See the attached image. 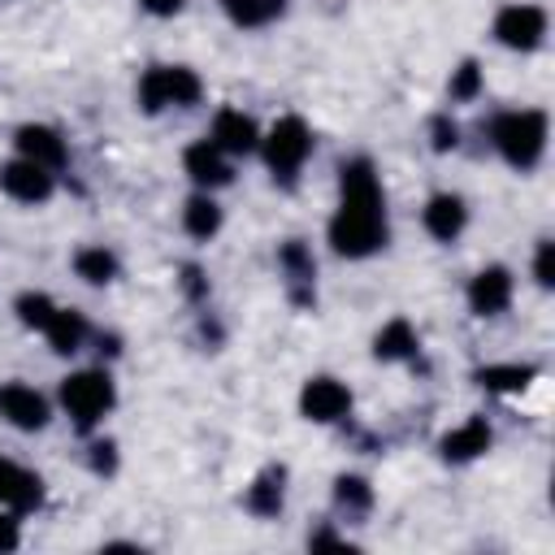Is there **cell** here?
Listing matches in <instances>:
<instances>
[{"mask_svg": "<svg viewBox=\"0 0 555 555\" xmlns=\"http://www.w3.org/2000/svg\"><path fill=\"white\" fill-rule=\"evenodd\" d=\"M52 312H56V304H52L48 295H39V291H26V295H17V317H22V325H30V330H43V325L52 321Z\"/></svg>", "mask_w": 555, "mask_h": 555, "instance_id": "24", "label": "cell"}, {"mask_svg": "<svg viewBox=\"0 0 555 555\" xmlns=\"http://www.w3.org/2000/svg\"><path fill=\"white\" fill-rule=\"evenodd\" d=\"M533 373H538L533 364H490L477 373V382L490 390H525L533 382Z\"/></svg>", "mask_w": 555, "mask_h": 555, "instance_id": "23", "label": "cell"}, {"mask_svg": "<svg viewBox=\"0 0 555 555\" xmlns=\"http://www.w3.org/2000/svg\"><path fill=\"white\" fill-rule=\"evenodd\" d=\"M282 481H286L282 468H264V473L247 486V512H256V516H278V512H282Z\"/></svg>", "mask_w": 555, "mask_h": 555, "instance_id": "20", "label": "cell"}, {"mask_svg": "<svg viewBox=\"0 0 555 555\" xmlns=\"http://www.w3.org/2000/svg\"><path fill=\"white\" fill-rule=\"evenodd\" d=\"M299 412L308 421H317V425H330V421L351 412V390L338 377H312L304 386V395H299Z\"/></svg>", "mask_w": 555, "mask_h": 555, "instance_id": "9", "label": "cell"}, {"mask_svg": "<svg viewBox=\"0 0 555 555\" xmlns=\"http://www.w3.org/2000/svg\"><path fill=\"white\" fill-rule=\"evenodd\" d=\"M490 143L499 147V156L529 173L538 169L542 152H546V113L542 108H512V113H499L490 121Z\"/></svg>", "mask_w": 555, "mask_h": 555, "instance_id": "2", "label": "cell"}, {"mask_svg": "<svg viewBox=\"0 0 555 555\" xmlns=\"http://www.w3.org/2000/svg\"><path fill=\"white\" fill-rule=\"evenodd\" d=\"M195 100H199V78L186 65H152L139 78V104H143V113L186 108Z\"/></svg>", "mask_w": 555, "mask_h": 555, "instance_id": "5", "label": "cell"}, {"mask_svg": "<svg viewBox=\"0 0 555 555\" xmlns=\"http://www.w3.org/2000/svg\"><path fill=\"white\" fill-rule=\"evenodd\" d=\"M282 264H286V273L295 282H312V273H317V264H312V256H308L304 243H286L282 247Z\"/></svg>", "mask_w": 555, "mask_h": 555, "instance_id": "26", "label": "cell"}, {"mask_svg": "<svg viewBox=\"0 0 555 555\" xmlns=\"http://www.w3.org/2000/svg\"><path fill=\"white\" fill-rule=\"evenodd\" d=\"M490 451V425L481 421V416H473V421H464L460 429H451L447 438H442V455L451 460V464H464V460H477V455H486Z\"/></svg>", "mask_w": 555, "mask_h": 555, "instance_id": "16", "label": "cell"}, {"mask_svg": "<svg viewBox=\"0 0 555 555\" xmlns=\"http://www.w3.org/2000/svg\"><path fill=\"white\" fill-rule=\"evenodd\" d=\"M217 4L243 30H260V26H269V22H278L286 13V0H217Z\"/></svg>", "mask_w": 555, "mask_h": 555, "instance_id": "18", "label": "cell"}, {"mask_svg": "<svg viewBox=\"0 0 555 555\" xmlns=\"http://www.w3.org/2000/svg\"><path fill=\"white\" fill-rule=\"evenodd\" d=\"M260 147H264V165L273 169V178L291 186V182L299 178L304 160L312 156V130H308L304 117L286 113V117H278V121L269 126V134L260 139Z\"/></svg>", "mask_w": 555, "mask_h": 555, "instance_id": "3", "label": "cell"}, {"mask_svg": "<svg viewBox=\"0 0 555 555\" xmlns=\"http://www.w3.org/2000/svg\"><path fill=\"white\" fill-rule=\"evenodd\" d=\"M338 173H343L338 178L343 199H338V212L330 217V247L347 260H364L377 247H386V234H390L386 195H382V182L364 156L347 160Z\"/></svg>", "mask_w": 555, "mask_h": 555, "instance_id": "1", "label": "cell"}, {"mask_svg": "<svg viewBox=\"0 0 555 555\" xmlns=\"http://www.w3.org/2000/svg\"><path fill=\"white\" fill-rule=\"evenodd\" d=\"M39 499H43V481L35 473H26L22 464L0 460V507L30 512V507H39Z\"/></svg>", "mask_w": 555, "mask_h": 555, "instance_id": "15", "label": "cell"}, {"mask_svg": "<svg viewBox=\"0 0 555 555\" xmlns=\"http://www.w3.org/2000/svg\"><path fill=\"white\" fill-rule=\"evenodd\" d=\"M455 134H460V130H455V121H447V117H438V121H434V147H438V152L455 147V143H460Z\"/></svg>", "mask_w": 555, "mask_h": 555, "instance_id": "28", "label": "cell"}, {"mask_svg": "<svg viewBox=\"0 0 555 555\" xmlns=\"http://www.w3.org/2000/svg\"><path fill=\"white\" fill-rule=\"evenodd\" d=\"M512 304V273L503 264H486L473 282H468V308L477 317H499Z\"/></svg>", "mask_w": 555, "mask_h": 555, "instance_id": "12", "label": "cell"}, {"mask_svg": "<svg viewBox=\"0 0 555 555\" xmlns=\"http://www.w3.org/2000/svg\"><path fill=\"white\" fill-rule=\"evenodd\" d=\"M182 230H186L191 238H212V234L221 230V208H217V199H212L208 191H195V195L186 199V208H182Z\"/></svg>", "mask_w": 555, "mask_h": 555, "instance_id": "19", "label": "cell"}, {"mask_svg": "<svg viewBox=\"0 0 555 555\" xmlns=\"http://www.w3.org/2000/svg\"><path fill=\"white\" fill-rule=\"evenodd\" d=\"M13 546H17V520L0 516V551H13Z\"/></svg>", "mask_w": 555, "mask_h": 555, "instance_id": "31", "label": "cell"}, {"mask_svg": "<svg viewBox=\"0 0 555 555\" xmlns=\"http://www.w3.org/2000/svg\"><path fill=\"white\" fill-rule=\"evenodd\" d=\"M334 499H338L343 507L364 512V507L373 503V490H369V481H364V477H338V481H334Z\"/></svg>", "mask_w": 555, "mask_h": 555, "instance_id": "25", "label": "cell"}, {"mask_svg": "<svg viewBox=\"0 0 555 555\" xmlns=\"http://www.w3.org/2000/svg\"><path fill=\"white\" fill-rule=\"evenodd\" d=\"M182 169L191 173V182L199 191H212V186H225L230 182V156L221 147H212L208 139H199V143H191L182 152Z\"/></svg>", "mask_w": 555, "mask_h": 555, "instance_id": "13", "label": "cell"}, {"mask_svg": "<svg viewBox=\"0 0 555 555\" xmlns=\"http://www.w3.org/2000/svg\"><path fill=\"white\" fill-rule=\"evenodd\" d=\"M464 225H468V208H464V199H460L455 191L429 195V204H425V230H429L438 243H455V238L464 234Z\"/></svg>", "mask_w": 555, "mask_h": 555, "instance_id": "14", "label": "cell"}, {"mask_svg": "<svg viewBox=\"0 0 555 555\" xmlns=\"http://www.w3.org/2000/svg\"><path fill=\"white\" fill-rule=\"evenodd\" d=\"M17 156H26V160H35V165H43V169H65V160H69V147H65V139L52 130V126H39V121H30V126H22L17 130Z\"/></svg>", "mask_w": 555, "mask_h": 555, "instance_id": "11", "label": "cell"}, {"mask_svg": "<svg viewBox=\"0 0 555 555\" xmlns=\"http://www.w3.org/2000/svg\"><path fill=\"white\" fill-rule=\"evenodd\" d=\"M0 191L17 204H43L52 195V169H43L26 156H13L9 165H0Z\"/></svg>", "mask_w": 555, "mask_h": 555, "instance_id": "7", "label": "cell"}, {"mask_svg": "<svg viewBox=\"0 0 555 555\" xmlns=\"http://www.w3.org/2000/svg\"><path fill=\"white\" fill-rule=\"evenodd\" d=\"M113 399H117V390H113V377L104 369H78L61 382V408L74 416L78 429H91L95 421H104Z\"/></svg>", "mask_w": 555, "mask_h": 555, "instance_id": "4", "label": "cell"}, {"mask_svg": "<svg viewBox=\"0 0 555 555\" xmlns=\"http://www.w3.org/2000/svg\"><path fill=\"white\" fill-rule=\"evenodd\" d=\"M147 13H156V17H173V13H182L186 9V0H139Z\"/></svg>", "mask_w": 555, "mask_h": 555, "instance_id": "30", "label": "cell"}, {"mask_svg": "<svg viewBox=\"0 0 555 555\" xmlns=\"http://www.w3.org/2000/svg\"><path fill=\"white\" fill-rule=\"evenodd\" d=\"M0 416H4L13 429L35 434V429L48 425V399H43L35 386H26V382H4V386H0Z\"/></svg>", "mask_w": 555, "mask_h": 555, "instance_id": "8", "label": "cell"}, {"mask_svg": "<svg viewBox=\"0 0 555 555\" xmlns=\"http://www.w3.org/2000/svg\"><path fill=\"white\" fill-rule=\"evenodd\" d=\"M74 273H78L82 282H91V286H108V282L117 278V256H113L108 247H82V251L74 256Z\"/></svg>", "mask_w": 555, "mask_h": 555, "instance_id": "22", "label": "cell"}, {"mask_svg": "<svg viewBox=\"0 0 555 555\" xmlns=\"http://www.w3.org/2000/svg\"><path fill=\"white\" fill-rule=\"evenodd\" d=\"M533 278H538V286H551V243H538V256H533Z\"/></svg>", "mask_w": 555, "mask_h": 555, "instance_id": "29", "label": "cell"}, {"mask_svg": "<svg viewBox=\"0 0 555 555\" xmlns=\"http://www.w3.org/2000/svg\"><path fill=\"white\" fill-rule=\"evenodd\" d=\"M39 334L48 338V347H52V351L74 356V351L82 347V338H87V321H82V312H74V308H56V312H52V321H48Z\"/></svg>", "mask_w": 555, "mask_h": 555, "instance_id": "17", "label": "cell"}, {"mask_svg": "<svg viewBox=\"0 0 555 555\" xmlns=\"http://www.w3.org/2000/svg\"><path fill=\"white\" fill-rule=\"evenodd\" d=\"M373 351H377V360H403V356L416 351V330H412L403 317H395V321H386L382 334L373 338Z\"/></svg>", "mask_w": 555, "mask_h": 555, "instance_id": "21", "label": "cell"}, {"mask_svg": "<svg viewBox=\"0 0 555 555\" xmlns=\"http://www.w3.org/2000/svg\"><path fill=\"white\" fill-rule=\"evenodd\" d=\"M477 91H481V69H477V61H464L451 78V100H473Z\"/></svg>", "mask_w": 555, "mask_h": 555, "instance_id": "27", "label": "cell"}, {"mask_svg": "<svg viewBox=\"0 0 555 555\" xmlns=\"http://www.w3.org/2000/svg\"><path fill=\"white\" fill-rule=\"evenodd\" d=\"M546 35V9L542 4H503L494 17V39L516 52H533Z\"/></svg>", "mask_w": 555, "mask_h": 555, "instance_id": "6", "label": "cell"}, {"mask_svg": "<svg viewBox=\"0 0 555 555\" xmlns=\"http://www.w3.org/2000/svg\"><path fill=\"white\" fill-rule=\"evenodd\" d=\"M208 143L221 147L225 156H247V152L260 147V130L243 108H221L208 126Z\"/></svg>", "mask_w": 555, "mask_h": 555, "instance_id": "10", "label": "cell"}]
</instances>
